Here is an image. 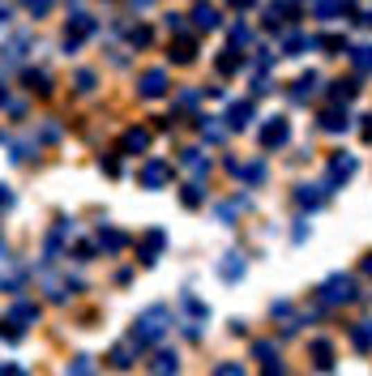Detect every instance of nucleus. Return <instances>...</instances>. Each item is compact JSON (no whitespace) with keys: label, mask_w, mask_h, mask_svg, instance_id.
Returning a JSON list of instances; mask_svg holds the SVG:
<instances>
[{"label":"nucleus","mask_w":372,"mask_h":376,"mask_svg":"<svg viewBox=\"0 0 372 376\" xmlns=\"http://www.w3.org/2000/svg\"><path fill=\"white\" fill-rule=\"evenodd\" d=\"M0 103H5V90H0Z\"/></svg>","instance_id":"nucleus-13"},{"label":"nucleus","mask_w":372,"mask_h":376,"mask_svg":"<svg viewBox=\"0 0 372 376\" xmlns=\"http://www.w3.org/2000/svg\"><path fill=\"white\" fill-rule=\"evenodd\" d=\"M141 180H145V184H150V188H159V184L167 180V167H163V163H145V171H141Z\"/></svg>","instance_id":"nucleus-3"},{"label":"nucleus","mask_w":372,"mask_h":376,"mask_svg":"<svg viewBox=\"0 0 372 376\" xmlns=\"http://www.w3.org/2000/svg\"><path fill=\"white\" fill-rule=\"evenodd\" d=\"M360 69H372V47H360V56H355Z\"/></svg>","instance_id":"nucleus-9"},{"label":"nucleus","mask_w":372,"mask_h":376,"mask_svg":"<svg viewBox=\"0 0 372 376\" xmlns=\"http://www.w3.org/2000/svg\"><path fill=\"white\" fill-rule=\"evenodd\" d=\"M26 9L30 13H47V9H52V0H26Z\"/></svg>","instance_id":"nucleus-11"},{"label":"nucleus","mask_w":372,"mask_h":376,"mask_svg":"<svg viewBox=\"0 0 372 376\" xmlns=\"http://www.w3.org/2000/svg\"><path fill=\"white\" fill-rule=\"evenodd\" d=\"M35 316H39V308H35V304H13L9 325H26V321H35Z\"/></svg>","instance_id":"nucleus-4"},{"label":"nucleus","mask_w":372,"mask_h":376,"mask_svg":"<svg viewBox=\"0 0 372 376\" xmlns=\"http://www.w3.org/2000/svg\"><path fill=\"white\" fill-rule=\"evenodd\" d=\"M145 141H150V137H145L141 129H129V133H124V141H120V145L129 150V154H137V150H145Z\"/></svg>","instance_id":"nucleus-5"},{"label":"nucleus","mask_w":372,"mask_h":376,"mask_svg":"<svg viewBox=\"0 0 372 376\" xmlns=\"http://www.w3.org/2000/svg\"><path fill=\"white\" fill-rule=\"evenodd\" d=\"M214 21H218V17H214L210 9H197V26H214Z\"/></svg>","instance_id":"nucleus-10"},{"label":"nucleus","mask_w":372,"mask_h":376,"mask_svg":"<svg viewBox=\"0 0 372 376\" xmlns=\"http://www.w3.org/2000/svg\"><path fill=\"white\" fill-rule=\"evenodd\" d=\"M287 141V124L278 120V124H269V129H265V145H283Z\"/></svg>","instance_id":"nucleus-6"},{"label":"nucleus","mask_w":372,"mask_h":376,"mask_svg":"<svg viewBox=\"0 0 372 376\" xmlns=\"http://www.w3.org/2000/svg\"><path fill=\"white\" fill-rule=\"evenodd\" d=\"M26 90H35V94H47V90H52V86H47V78H43V73H26Z\"/></svg>","instance_id":"nucleus-7"},{"label":"nucleus","mask_w":372,"mask_h":376,"mask_svg":"<svg viewBox=\"0 0 372 376\" xmlns=\"http://www.w3.org/2000/svg\"><path fill=\"white\" fill-rule=\"evenodd\" d=\"M9 206H13V193H9V188H0V210H9Z\"/></svg>","instance_id":"nucleus-12"},{"label":"nucleus","mask_w":372,"mask_h":376,"mask_svg":"<svg viewBox=\"0 0 372 376\" xmlns=\"http://www.w3.org/2000/svg\"><path fill=\"white\" fill-rule=\"evenodd\" d=\"M94 30V21L86 17V13H73V21H69V35H64V43H69V52H73V47H78L86 35Z\"/></svg>","instance_id":"nucleus-1"},{"label":"nucleus","mask_w":372,"mask_h":376,"mask_svg":"<svg viewBox=\"0 0 372 376\" xmlns=\"http://www.w3.org/2000/svg\"><path fill=\"white\" fill-rule=\"evenodd\" d=\"M163 86H167V78H163L159 69H154V73H145V78H141V94H145V98H159V94H163Z\"/></svg>","instance_id":"nucleus-2"},{"label":"nucleus","mask_w":372,"mask_h":376,"mask_svg":"<svg viewBox=\"0 0 372 376\" xmlns=\"http://www.w3.org/2000/svg\"><path fill=\"white\" fill-rule=\"evenodd\" d=\"M98 244L116 253V248H124V235H120V231H98Z\"/></svg>","instance_id":"nucleus-8"}]
</instances>
